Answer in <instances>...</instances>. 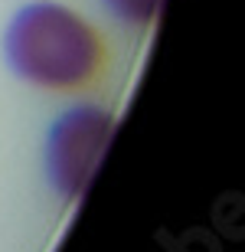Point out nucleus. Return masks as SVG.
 Listing matches in <instances>:
<instances>
[{
	"label": "nucleus",
	"instance_id": "f257e3e1",
	"mask_svg": "<svg viewBox=\"0 0 245 252\" xmlns=\"http://www.w3.org/2000/svg\"><path fill=\"white\" fill-rule=\"evenodd\" d=\"M3 53L13 75L46 92H85L108 63L102 33L82 13L53 0L27 3L13 13Z\"/></svg>",
	"mask_w": 245,
	"mask_h": 252
},
{
	"label": "nucleus",
	"instance_id": "f03ea898",
	"mask_svg": "<svg viewBox=\"0 0 245 252\" xmlns=\"http://www.w3.org/2000/svg\"><path fill=\"white\" fill-rule=\"evenodd\" d=\"M108 134H111V112L98 105H79L56 122L49 134V174L66 200H76L85 190L108 144Z\"/></svg>",
	"mask_w": 245,
	"mask_h": 252
},
{
	"label": "nucleus",
	"instance_id": "7ed1b4c3",
	"mask_svg": "<svg viewBox=\"0 0 245 252\" xmlns=\"http://www.w3.org/2000/svg\"><path fill=\"white\" fill-rule=\"evenodd\" d=\"M105 3L128 27H147L161 10V0H105Z\"/></svg>",
	"mask_w": 245,
	"mask_h": 252
}]
</instances>
